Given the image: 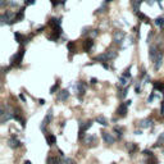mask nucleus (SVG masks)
Here are the masks:
<instances>
[{
	"label": "nucleus",
	"mask_w": 164,
	"mask_h": 164,
	"mask_svg": "<svg viewBox=\"0 0 164 164\" xmlns=\"http://www.w3.org/2000/svg\"><path fill=\"white\" fill-rule=\"evenodd\" d=\"M23 55H25V49H21L17 54H14V55L12 57V59H10V65H14V67H19L22 59H23Z\"/></svg>",
	"instance_id": "obj_1"
},
{
	"label": "nucleus",
	"mask_w": 164,
	"mask_h": 164,
	"mask_svg": "<svg viewBox=\"0 0 164 164\" xmlns=\"http://www.w3.org/2000/svg\"><path fill=\"white\" fill-rule=\"evenodd\" d=\"M51 119H53V110H51V109H49L48 113H46V115H45V118H44V121H42L41 124H40V129L42 131V132H46V127H48V124L51 122Z\"/></svg>",
	"instance_id": "obj_2"
},
{
	"label": "nucleus",
	"mask_w": 164,
	"mask_h": 164,
	"mask_svg": "<svg viewBox=\"0 0 164 164\" xmlns=\"http://www.w3.org/2000/svg\"><path fill=\"white\" fill-rule=\"evenodd\" d=\"M126 37V32L124 31H115L113 34V41L115 44H122Z\"/></svg>",
	"instance_id": "obj_3"
},
{
	"label": "nucleus",
	"mask_w": 164,
	"mask_h": 164,
	"mask_svg": "<svg viewBox=\"0 0 164 164\" xmlns=\"http://www.w3.org/2000/svg\"><path fill=\"white\" fill-rule=\"evenodd\" d=\"M73 87L76 89V91H77V94H78V99H81V97L85 95V92H86V85L83 82H77Z\"/></svg>",
	"instance_id": "obj_4"
},
{
	"label": "nucleus",
	"mask_w": 164,
	"mask_h": 164,
	"mask_svg": "<svg viewBox=\"0 0 164 164\" xmlns=\"http://www.w3.org/2000/svg\"><path fill=\"white\" fill-rule=\"evenodd\" d=\"M8 145L12 147V149H17V147H19L21 145H22V142L21 141L13 135V136H10L9 137V140H8Z\"/></svg>",
	"instance_id": "obj_5"
},
{
	"label": "nucleus",
	"mask_w": 164,
	"mask_h": 164,
	"mask_svg": "<svg viewBox=\"0 0 164 164\" xmlns=\"http://www.w3.org/2000/svg\"><path fill=\"white\" fill-rule=\"evenodd\" d=\"M152 63H154L152 65H154V69L155 71H158L161 67V64H163V53L161 51H159V54L156 55V58L154 59V62H152Z\"/></svg>",
	"instance_id": "obj_6"
},
{
	"label": "nucleus",
	"mask_w": 164,
	"mask_h": 164,
	"mask_svg": "<svg viewBox=\"0 0 164 164\" xmlns=\"http://www.w3.org/2000/svg\"><path fill=\"white\" fill-rule=\"evenodd\" d=\"M152 124H154V123H152V119H150V118H145V119H141L138 126H140L141 129H146V128H150Z\"/></svg>",
	"instance_id": "obj_7"
},
{
	"label": "nucleus",
	"mask_w": 164,
	"mask_h": 164,
	"mask_svg": "<svg viewBox=\"0 0 164 164\" xmlns=\"http://www.w3.org/2000/svg\"><path fill=\"white\" fill-rule=\"evenodd\" d=\"M101 136H103V140L105 141L106 144H109V145L114 144L115 138L113 137V135H110V133H109V132H106V131H104V132H101Z\"/></svg>",
	"instance_id": "obj_8"
},
{
	"label": "nucleus",
	"mask_w": 164,
	"mask_h": 164,
	"mask_svg": "<svg viewBox=\"0 0 164 164\" xmlns=\"http://www.w3.org/2000/svg\"><path fill=\"white\" fill-rule=\"evenodd\" d=\"M68 97H69V91L65 89V90H60L58 92V100L59 101H65V100H68Z\"/></svg>",
	"instance_id": "obj_9"
},
{
	"label": "nucleus",
	"mask_w": 164,
	"mask_h": 164,
	"mask_svg": "<svg viewBox=\"0 0 164 164\" xmlns=\"http://www.w3.org/2000/svg\"><path fill=\"white\" fill-rule=\"evenodd\" d=\"M127 104L124 103V104H121L118 106V109H117V114L119 115V117H126L127 115Z\"/></svg>",
	"instance_id": "obj_10"
},
{
	"label": "nucleus",
	"mask_w": 164,
	"mask_h": 164,
	"mask_svg": "<svg viewBox=\"0 0 164 164\" xmlns=\"http://www.w3.org/2000/svg\"><path fill=\"white\" fill-rule=\"evenodd\" d=\"M14 39H16V41L19 42V44H26V42H28V40H30V37H26V36H23V35H21L19 32H14Z\"/></svg>",
	"instance_id": "obj_11"
},
{
	"label": "nucleus",
	"mask_w": 164,
	"mask_h": 164,
	"mask_svg": "<svg viewBox=\"0 0 164 164\" xmlns=\"http://www.w3.org/2000/svg\"><path fill=\"white\" fill-rule=\"evenodd\" d=\"M49 26L50 27H62V19L60 18H55V17H53L49 19Z\"/></svg>",
	"instance_id": "obj_12"
},
{
	"label": "nucleus",
	"mask_w": 164,
	"mask_h": 164,
	"mask_svg": "<svg viewBox=\"0 0 164 164\" xmlns=\"http://www.w3.org/2000/svg\"><path fill=\"white\" fill-rule=\"evenodd\" d=\"M14 119H16V121H18V122L22 124V127L26 126V119L23 118V115H22L19 112H16V113H14Z\"/></svg>",
	"instance_id": "obj_13"
},
{
	"label": "nucleus",
	"mask_w": 164,
	"mask_h": 164,
	"mask_svg": "<svg viewBox=\"0 0 164 164\" xmlns=\"http://www.w3.org/2000/svg\"><path fill=\"white\" fill-rule=\"evenodd\" d=\"M152 87H154V90L164 92V82H161V81H155L154 83H152Z\"/></svg>",
	"instance_id": "obj_14"
},
{
	"label": "nucleus",
	"mask_w": 164,
	"mask_h": 164,
	"mask_svg": "<svg viewBox=\"0 0 164 164\" xmlns=\"http://www.w3.org/2000/svg\"><path fill=\"white\" fill-rule=\"evenodd\" d=\"M46 142H48V145H50V146L55 145V144H57V137L54 136L53 133H49V135H46Z\"/></svg>",
	"instance_id": "obj_15"
},
{
	"label": "nucleus",
	"mask_w": 164,
	"mask_h": 164,
	"mask_svg": "<svg viewBox=\"0 0 164 164\" xmlns=\"http://www.w3.org/2000/svg\"><path fill=\"white\" fill-rule=\"evenodd\" d=\"M158 54H159V51H158V48H156V46H151V48H150L149 57H150V59H151V60H154V59L156 58Z\"/></svg>",
	"instance_id": "obj_16"
},
{
	"label": "nucleus",
	"mask_w": 164,
	"mask_h": 164,
	"mask_svg": "<svg viewBox=\"0 0 164 164\" xmlns=\"http://www.w3.org/2000/svg\"><path fill=\"white\" fill-rule=\"evenodd\" d=\"M117 55H118V53L115 50H108V51H105V57H106L108 60H112V59L117 58Z\"/></svg>",
	"instance_id": "obj_17"
},
{
	"label": "nucleus",
	"mask_w": 164,
	"mask_h": 164,
	"mask_svg": "<svg viewBox=\"0 0 164 164\" xmlns=\"http://www.w3.org/2000/svg\"><path fill=\"white\" fill-rule=\"evenodd\" d=\"M141 3H142V0H132V9H133L135 13H140L138 10H140Z\"/></svg>",
	"instance_id": "obj_18"
},
{
	"label": "nucleus",
	"mask_w": 164,
	"mask_h": 164,
	"mask_svg": "<svg viewBox=\"0 0 164 164\" xmlns=\"http://www.w3.org/2000/svg\"><path fill=\"white\" fill-rule=\"evenodd\" d=\"M92 45H94V40H92V39H87V40L85 41V44H83L85 51H90V49L92 48Z\"/></svg>",
	"instance_id": "obj_19"
},
{
	"label": "nucleus",
	"mask_w": 164,
	"mask_h": 164,
	"mask_svg": "<svg viewBox=\"0 0 164 164\" xmlns=\"http://www.w3.org/2000/svg\"><path fill=\"white\" fill-rule=\"evenodd\" d=\"M95 122H97L99 124H101V126H104V127H106V126H108L106 118H105V117H103V115H97V117L95 118Z\"/></svg>",
	"instance_id": "obj_20"
},
{
	"label": "nucleus",
	"mask_w": 164,
	"mask_h": 164,
	"mask_svg": "<svg viewBox=\"0 0 164 164\" xmlns=\"http://www.w3.org/2000/svg\"><path fill=\"white\" fill-rule=\"evenodd\" d=\"M25 8H22L21 10H19V12L17 13V16H16V18L13 19V22H12V23H14V22H18V21H21V19H23V17H25Z\"/></svg>",
	"instance_id": "obj_21"
},
{
	"label": "nucleus",
	"mask_w": 164,
	"mask_h": 164,
	"mask_svg": "<svg viewBox=\"0 0 164 164\" xmlns=\"http://www.w3.org/2000/svg\"><path fill=\"white\" fill-rule=\"evenodd\" d=\"M62 163L63 161L57 156H49L48 158V164H62Z\"/></svg>",
	"instance_id": "obj_22"
},
{
	"label": "nucleus",
	"mask_w": 164,
	"mask_h": 164,
	"mask_svg": "<svg viewBox=\"0 0 164 164\" xmlns=\"http://www.w3.org/2000/svg\"><path fill=\"white\" fill-rule=\"evenodd\" d=\"M90 127H92V121H87L86 123H81V128L80 129H82L83 132H86Z\"/></svg>",
	"instance_id": "obj_23"
},
{
	"label": "nucleus",
	"mask_w": 164,
	"mask_h": 164,
	"mask_svg": "<svg viewBox=\"0 0 164 164\" xmlns=\"http://www.w3.org/2000/svg\"><path fill=\"white\" fill-rule=\"evenodd\" d=\"M127 146H128V149H129V154H131V155L138 150V146H137V144H135V142H133V144H128Z\"/></svg>",
	"instance_id": "obj_24"
},
{
	"label": "nucleus",
	"mask_w": 164,
	"mask_h": 164,
	"mask_svg": "<svg viewBox=\"0 0 164 164\" xmlns=\"http://www.w3.org/2000/svg\"><path fill=\"white\" fill-rule=\"evenodd\" d=\"M91 142H96V137L95 136H87L85 138V144L86 145H91Z\"/></svg>",
	"instance_id": "obj_25"
},
{
	"label": "nucleus",
	"mask_w": 164,
	"mask_h": 164,
	"mask_svg": "<svg viewBox=\"0 0 164 164\" xmlns=\"http://www.w3.org/2000/svg\"><path fill=\"white\" fill-rule=\"evenodd\" d=\"M155 25L158 27H164V17H158L155 19Z\"/></svg>",
	"instance_id": "obj_26"
},
{
	"label": "nucleus",
	"mask_w": 164,
	"mask_h": 164,
	"mask_svg": "<svg viewBox=\"0 0 164 164\" xmlns=\"http://www.w3.org/2000/svg\"><path fill=\"white\" fill-rule=\"evenodd\" d=\"M59 90V82H57V83H54L51 87H50V94H55L57 91Z\"/></svg>",
	"instance_id": "obj_27"
},
{
	"label": "nucleus",
	"mask_w": 164,
	"mask_h": 164,
	"mask_svg": "<svg viewBox=\"0 0 164 164\" xmlns=\"http://www.w3.org/2000/svg\"><path fill=\"white\" fill-rule=\"evenodd\" d=\"M161 145H164V132L160 133V136H159V138H158V142H156L155 146H161Z\"/></svg>",
	"instance_id": "obj_28"
},
{
	"label": "nucleus",
	"mask_w": 164,
	"mask_h": 164,
	"mask_svg": "<svg viewBox=\"0 0 164 164\" xmlns=\"http://www.w3.org/2000/svg\"><path fill=\"white\" fill-rule=\"evenodd\" d=\"M114 132L118 135V137H122V133H123V128H121V127H114Z\"/></svg>",
	"instance_id": "obj_29"
},
{
	"label": "nucleus",
	"mask_w": 164,
	"mask_h": 164,
	"mask_svg": "<svg viewBox=\"0 0 164 164\" xmlns=\"http://www.w3.org/2000/svg\"><path fill=\"white\" fill-rule=\"evenodd\" d=\"M119 85H121V86H127V78L123 77V76H122V77H119Z\"/></svg>",
	"instance_id": "obj_30"
},
{
	"label": "nucleus",
	"mask_w": 164,
	"mask_h": 164,
	"mask_svg": "<svg viewBox=\"0 0 164 164\" xmlns=\"http://www.w3.org/2000/svg\"><path fill=\"white\" fill-rule=\"evenodd\" d=\"M129 69H131V67H128V68L124 71V73H123V77H126V78H131V72H129Z\"/></svg>",
	"instance_id": "obj_31"
},
{
	"label": "nucleus",
	"mask_w": 164,
	"mask_h": 164,
	"mask_svg": "<svg viewBox=\"0 0 164 164\" xmlns=\"http://www.w3.org/2000/svg\"><path fill=\"white\" fill-rule=\"evenodd\" d=\"M64 164H76V161L72 160L71 158H64Z\"/></svg>",
	"instance_id": "obj_32"
},
{
	"label": "nucleus",
	"mask_w": 164,
	"mask_h": 164,
	"mask_svg": "<svg viewBox=\"0 0 164 164\" xmlns=\"http://www.w3.org/2000/svg\"><path fill=\"white\" fill-rule=\"evenodd\" d=\"M36 3V0H25V4L28 7V5H34Z\"/></svg>",
	"instance_id": "obj_33"
},
{
	"label": "nucleus",
	"mask_w": 164,
	"mask_h": 164,
	"mask_svg": "<svg viewBox=\"0 0 164 164\" xmlns=\"http://www.w3.org/2000/svg\"><path fill=\"white\" fill-rule=\"evenodd\" d=\"M155 97H156V95L154 94V91H152V92H151V95L149 96V99H147V101H149V103H151L152 100H154V99H155Z\"/></svg>",
	"instance_id": "obj_34"
},
{
	"label": "nucleus",
	"mask_w": 164,
	"mask_h": 164,
	"mask_svg": "<svg viewBox=\"0 0 164 164\" xmlns=\"http://www.w3.org/2000/svg\"><path fill=\"white\" fill-rule=\"evenodd\" d=\"M138 14V17L141 18V19H145V22H149V18L145 16V14H142V13H137Z\"/></svg>",
	"instance_id": "obj_35"
},
{
	"label": "nucleus",
	"mask_w": 164,
	"mask_h": 164,
	"mask_svg": "<svg viewBox=\"0 0 164 164\" xmlns=\"http://www.w3.org/2000/svg\"><path fill=\"white\" fill-rule=\"evenodd\" d=\"M144 155H146L149 158V156H152V152L150 150H144Z\"/></svg>",
	"instance_id": "obj_36"
},
{
	"label": "nucleus",
	"mask_w": 164,
	"mask_h": 164,
	"mask_svg": "<svg viewBox=\"0 0 164 164\" xmlns=\"http://www.w3.org/2000/svg\"><path fill=\"white\" fill-rule=\"evenodd\" d=\"M145 2H146V4H147V5H154V3H155V2H158V0H145Z\"/></svg>",
	"instance_id": "obj_37"
},
{
	"label": "nucleus",
	"mask_w": 164,
	"mask_h": 164,
	"mask_svg": "<svg viewBox=\"0 0 164 164\" xmlns=\"http://www.w3.org/2000/svg\"><path fill=\"white\" fill-rule=\"evenodd\" d=\"M50 2H51L53 7H57V5L59 4V0H50Z\"/></svg>",
	"instance_id": "obj_38"
},
{
	"label": "nucleus",
	"mask_w": 164,
	"mask_h": 164,
	"mask_svg": "<svg viewBox=\"0 0 164 164\" xmlns=\"http://www.w3.org/2000/svg\"><path fill=\"white\" fill-rule=\"evenodd\" d=\"M127 92H128V89H127V87H126V89L123 90V92H122V97H123V99H124V97L127 96Z\"/></svg>",
	"instance_id": "obj_39"
},
{
	"label": "nucleus",
	"mask_w": 164,
	"mask_h": 164,
	"mask_svg": "<svg viewBox=\"0 0 164 164\" xmlns=\"http://www.w3.org/2000/svg\"><path fill=\"white\" fill-rule=\"evenodd\" d=\"M160 113L164 115V100L161 101V106H160Z\"/></svg>",
	"instance_id": "obj_40"
},
{
	"label": "nucleus",
	"mask_w": 164,
	"mask_h": 164,
	"mask_svg": "<svg viewBox=\"0 0 164 164\" xmlns=\"http://www.w3.org/2000/svg\"><path fill=\"white\" fill-rule=\"evenodd\" d=\"M9 4H10V7H17L18 4L14 2V0H10V2H9Z\"/></svg>",
	"instance_id": "obj_41"
},
{
	"label": "nucleus",
	"mask_w": 164,
	"mask_h": 164,
	"mask_svg": "<svg viewBox=\"0 0 164 164\" xmlns=\"http://www.w3.org/2000/svg\"><path fill=\"white\" fill-rule=\"evenodd\" d=\"M19 99H21L22 101H23V103L26 101V97H25V95H23V94H19Z\"/></svg>",
	"instance_id": "obj_42"
},
{
	"label": "nucleus",
	"mask_w": 164,
	"mask_h": 164,
	"mask_svg": "<svg viewBox=\"0 0 164 164\" xmlns=\"http://www.w3.org/2000/svg\"><path fill=\"white\" fill-rule=\"evenodd\" d=\"M91 36H92V39L97 36V30H94V32H91Z\"/></svg>",
	"instance_id": "obj_43"
},
{
	"label": "nucleus",
	"mask_w": 164,
	"mask_h": 164,
	"mask_svg": "<svg viewBox=\"0 0 164 164\" xmlns=\"http://www.w3.org/2000/svg\"><path fill=\"white\" fill-rule=\"evenodd\" d=\"M90 83H91V85H96V83H97V80H96V78H91V80H90Z\"/></svg>",
	"instance_id": "obj_44"
},
{
	"label": "nucleus",
	"mask_w": 164,
	"mask_h": 164,
	"mask_svg": "<svg viewBox=\"0 0 164 164\" xmlns=\"http://www.w3.org/2000/svg\"><path fill=\"white\" fill-rule=\"evenodd\" d=\"M87 30H89V27H85V28H82V35H86L87 32H89Z\"/></svg>",
	"instance_id": "obj_45"
},
{
	"label": "nucleus",
	"mask_w": 164,
	"mask_h": 164,
	"mask_svg": "<svg viewBox=\"0 0 164 164\" xmlns=\"http://www.w3.org/2000/svg\"><path fill=\"white\" fill-rule=\"evenodd\" d=\"M150 82V77L149 76H146V78H145V81H144V85H146V83H149Z\"/></svg>",
	"instance_id": "obj_46"
},
{
	"label": "nucleus",
	"mask_w": 164,
	"mask_h": 164,
	"mask_svg": "<svg viewBox=\"0 0 164 164\" xmlns=\"http://www.w3.org/2000/svg\"><path fill=\"white\" fill-rule=\"evenodd\" d=\"M5 2H7V0H2V3H0V7H2V8L5 5Z\"/></svg>",
	"instance_id": "obj_47"
},
{
	"label": "nucleus",
	"mask_w": 164,
	"mask_h": 164,
	"mask_svg": "<svg viewBox=\"0 0 164 164\" xmlns=\"http://www.w3.org/2000/svg\"><path fill=\"white\" fill-rule=\"evenodd\" d=\"M39 104H41V105L45 104V100H44V99H40V100H39Z\"/></svg>",
	"instance_id": "obj_48"
},
{
	"label": "nucleus",
	"mask_w": 164,
	"mask_h": 164,
	"mask_svg": "<svg viewBox=\"0 0 164 164\" xmlns=\"http://www.w3.org/2000/svg\"><path fill=\"white\" fill-rule=\"evenodd\" d=\"M131 103H132V101H131V100H127V101H126V104H127V106H129V105H131Z\"/></svg>",
	"instance_id": "obj_49"
},
{
	"label": "nucleus",
	"mask_w": 164,
	"mask_h": 164,
	"mask_svg": "<svg viewBox=\"0 0 164 164\" xmlns=\"http://www.w3.org/2000/svg\"><path fill=\"white\" fill-rule=\"evenodd\" d=\"M25 164H32V163H31L30 160H26V161H25Z\"/></svg>",
	"instance_id": "obj_50"
},
{
	"label": "nucleus",
	"mask_w": 164,
	"mask_h": 164,
	"mask_svg": "<svg viewBox=\"0 0 164 164\" xmlns=\"http://www.w3.org/2000/svg\"><path fill=\"white\" fill-rule=\"evenodd\" d=\"M109 2H112V0H105V3H109Z\"/></svg>",
	"instance_id": "obj_51"
},
{
	"label": "nucleus",
	"mask_w": 164,
	"mask_h": 164,
	"mask_svg": "<svg viewBox=\"0 0 164 164\" xmlns=\"http://www.w3.org/2000/svg\"><path fill=\"white\" fill-rule=\"evenodd\" d=\"M112 164H117V163H112Z\"/></svg>",
	"instance_id": "obj_52"
}]
</instances>
